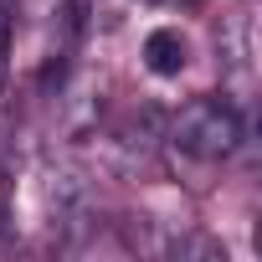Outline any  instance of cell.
Listing matches in <instances>:
<instances>
[{
    "mask_svg": "<svg viewBox=\"0 0 262 262\" xmlns=\"http://www.w3.org/2000/svg\"><path fill=\"white\" fill-rule=\"evenodd\" d=\"M165 139H170L180 155L216 165V160H231V155L242 149L247 118H242V108H236L231 98H190V103L170 118V134H165Z\"/></svg>",
    "mask_w": 262,
    "mask_h": 262,
    "instance_id": "1",
    "label": "cell"
},
{
    "mask_svg": "<svg viewBox=\"0 0 262 262\" xmlns=\"http://www.w3.org/2000/svg\"><path fill=\"white\" fill-rule=\"evenodd\" d=\"M16 11H21V0H0V57H6V47H11V31H16Z\"/></svg>",
    "mask_w": 262,
    "mask_h": 262,
    "instance_id": "4",
    "label": "cell"
},
{
    "mask_svg": "<svg viewBox=\"0 0 262 262\" xmlns=\"http://www.w3.org/2000/svg\"><path fill=\"white\" fill-rule=\"evenodd\" d=\"M185 57H190V47H185V36H180L175 26H155V31L144 36V67H149L155 77H180Z\"/></svg>",
    "mask_w": 262,
    "mask_h": 262,
    "instance_id": "2",
    "label": "cell"
},
{
    "mask_svg": "<svg viewBox=\"0 0 262 262\" xmlns=\"http://www.w3.org/2000/svg\"><path fill=\"white\" fill-rule=\"evenodd\" d=\"M165 252L180 257V262H226V247L216 236H206V231H180V236L165 242Z\"/></svg>",
    "mask_w": 262,
    "mask_h": 262,
    "instance_id": "3",
    "label": "cell"
}]
</instances>
